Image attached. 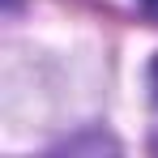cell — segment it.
Listing matches in <instances>:
<instances>
[{"mask_svg":"<svg viewBox=\"0 0 158 158\" xmlns=\"http://www.w3.org/2000/svg\"><path fill=\"white\" fill-rule=\"evenodd\" d=\"M137 4H141L145 17H154V22H158V0H137Z\"/></svg>","mask_w":158,"mask_h":158,"instance_id":"cell-1","label":"cell"}]
</instances>
